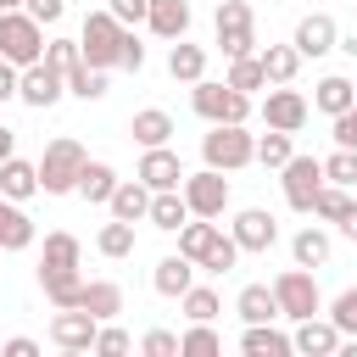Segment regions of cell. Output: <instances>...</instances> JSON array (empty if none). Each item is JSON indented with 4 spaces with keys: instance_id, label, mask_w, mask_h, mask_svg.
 Listing matches in <instances>:
<instances>
[{
    "instance_id": "cell-1",
    "label": "cell",
    "mask_w": 357,
    "mask_h": 357,
    "mask_svg": "<svg viewBox=\"0 0 357 357\" xmlns=\"http://www.w3.org/2000/svg\"><path fill=\"white\" fill-rule=\"evenodd\" d=\"M78 45H84V61L89 67H123V45H128V22H117L112 11H89L84 17V33H78Z\"/></svg>"
},
{
    "instance_id": "cell-2",
    "label": "cell",
    "mask_w": 357,
    "mask_h": 357,
    "mask_svg": "<svg viewBox=\"0 0 357 357\" xmlns=\"http://www.w3.org/2000/svg\"><path fill=\"white\" fill-rule=\"evenodd\" d=\"M201 162L218 173L251 167L257 162V139L245 134V123H212V134H201Z\"/></svg>"
},
{
    "instance_id": "cell-3",
    "label": "cell",
    "mask_w": 357,
    "mask_h": 357,
    "mask_svg": "<svg viewBox=\"0 0 357 357\" xmlns=\"http://www.w3.org/2000/svg\"><path fill=\"white\" fill-rule=\"evenodd\" d=\"M84 162H89V156H84V145H78V139H67V134H61V139H50V145H45V156H39V190H45V195H73V190H78Z\"/></svg>"
},
{
    "instance_id": "cell-4",
    "label": "cell",
    "mask_w": 357,
    "mask_h": 357,
    "mask_svg": "<svg viewBox=\"0 0 357 357\" xmlns=\"http://www.w3.org/2000/svg\"><path fill=\"white\" fill-rule=\"evenodd\" d=\"M0 56L17 61V67L45 61V22H33L28 6L22 11H0Z\"/></svg>"
},
{
    "instance_id": "cell-5",
    "label": "cell",
    "mask_w": 357,
    "mask_h": 357,
    "mask_svg": "<svg viewBox=\"0 0 357 357\" xmlns=\"http://www.w3.org/2000/svg\"><path fill=\"white\" fill-rule=\"evenodd\" d=\"M190 106H195V117H206V123H245V117H251V95H240L229 78H223V84H212V78L190 84Z\"/></svg>"
},
{
    "instance_id": "cell-6",
    "label": "cell",
    "mask_w": 357,
    "mask_h": 357,
    "mask_svg": "<svg viewBox=\"0 0 357 357\" xmlns=\"http://www.w3.org/2000/svg\"><path fill=\"white\" fill-rule=\"evenodd\" d=\"M273 296H279V318H290V324H301V318H318L324 312V296H318V279H312V268H284L279 279H273Z\"/></svg>"
},
{
    "instance_id": "cell-7",
    "label": "cell",
    "mask_w": 357,
    "mask_h": 357,
    "mask_svg": "<svg viewBox=\"0 0 357 357\" xmlns=\"http://www.w3.org/2000/svg\"><path fill=\"white\" fill-rule=\"evenodd\" d=\"M212 28H218V50L229 61L234 56H257V11L245 0H223L218 17H212Z\"/></svg>"
},
{
    "instance_id": "cell-8",
    "label": "cell",
    "mask_w": 357,
    "mask_h": 357,
    "mask_svg": "<svg viewBox=\"0 0 357 357\" xmlns=\"http://www.w3.org/2000/svg\"><path fill=\"white\" fill-rule=\"evenodd\" d=\"M184 201H190V218H223L229 212V178L218 167H201V173H184Z\"/></svg>"
},
{
    "instance_id": "cell-9",
    "label": "cell",
    "mask_w": 357,
    "mask_h": 357,
    "mask_svg": "<svg viewBox=\"0 0 357 357\" xmlns=\"http://www.w3.org/2000/svg\"><path fill=\"white\" fill-rule=\"evenodd\" d=\"M279 184H284V201H290L296 212H312V201H318V190H324V162H318V156H290V162L279 167Z\"/></svg>"
},
{
    "instance_id": "cell-10",
    "label": "cell",
    "mask_w": 357,
    "mask_h": 357,
    "mask_svg": "<svg viewBox=\"0 0 357 357\" xmlns=\"http://www.w3.org/2000/svg\"><path fill=\"white\" fill-rule=\"evenodd\" d=\"M95 329H100V318L89 307H56L50 346H61V351H95Z\"/></svg>"
},
{
    "instance_id": "cell-11",
    "label": "cell",
    "mask_w": 357,
    "mask_h": 357,
    "mask_svg": "<svg viewBox=\"0 0 357 357\" xmlns=\"http://www.w3.org/2000/svg\"><path fill=\"white\" fill-rule=\"evenodd\" d=\"M307 95L301 89H290V84H273L268 89V100H262V123L268 128H284V134H301V123H307Z\"/></svg>"
},
{
    "instance_id": "cell-12",
    "label": "cell",
    "mask_w": 357,
    "mask_h": 357,
    "mask_svg": "<svg viewBox=\"0 0 357 357\" xmlns=\"http://www.w3.org/2000/svg\"><path fill=\"white\" fill-rule=\"evenodd\" d=\"M67 95V78L56 73V67H45V61H33V67H22V84H17V100L22 106H33V112H45V106H56Z\"/></svg>"
},
{
    "instance_id": "cell-13",
    "label": "cell",
    "mask_w": 357,
    "mask_h": 357,
    "mask_svg": "<svg viewBox=\"0 0 357 357\" xmlns=\"http://www.w3.org/2000/svg\"><path fill=\"white\" fill-rule=\"evenodd\" d=\"M229 234L240 240V251H268V245L279 240V218H273L268 206H245V212H234Z\"/></svg>"
},
{
    "instance_id": "cell-14",
    "label": "cell",
    "mask_w": 357,
    "mask_h": 357,
    "mask_svg": "<svg viewBox=\"0 0 357 357\" xmlns=\"http://www.w3.org/2000/svg\"><path fill=\"white\" fill-rule=\"evenodd\" d=\"M290 45L301 50V61H307V56H329V50L340 45V28H335L329 11H307V17L296 22V39H290Z\"/></svg>"
},
{
    "instance_id": "cell-15",
    "label": "cell",
    "mask_w": 357,
    "mask_h": 357,
    "mask_svg": "<svg viewBox=\"0 0 357 357\" xmlns=\"http://www.w3.org/2000/svg\"><path fill=\"white\" fill-rule=\"evenodd\" d=\"M134 178H145L151 190H178V184H184V162H178V151H167V145H145Z\"/></svg>"
},
{
    "instance_id": "cell-16",
    "label": "cell",
    "mask_w": 357,
    "mask_h": 357,
    "mask_svg": "<svg viewBox=\"0 0 357 357\" xmlns=\"http://www.w3.org/2000/svg\"><path fill=\"white\" fill-rule=\"evenodd\" d=\"M145 223L162 229V234H178V229L190 223V201H184V190H151V212H145Z\"/></svg>"
},
{
    "instance_id": "cell-17",
    "label": "cell",
    "mask_w": 357,
    "mask_h": 357,
    "mask_svg": "<svg viewBox=\"0 0 357 357\" xmlns=\"http://www.w3.org/2000/svg\"><path fill=\"white\" fill-rule=\"evenodd\" d=\"M290 340H296V351H307V357H329V351H340V340H346V335H340L329 318H301Z\"/></svg>"
},
{
    "instance_id": "cell-18",
    "label": "cell",
    "mask_w": 357,
    "mask_h": 357,
    "mask_svg": "<svg viewBox=\"0 0 357 357\" xmlns=\"http://www.w3.org/2000/svg\"><path fill=\"white\" fill-rule=\"evenodd\" d=\"M106 206H112V218H123V223H145V212H151V184H145V178H123Z\"/></svg>"
},
{
    "instance_id": "cell-19",
    "label": "cell",
    "mask_w": 357,
    "mask_h": 357,
    "mask_svg": "<svg viewBox=\"0 0 357 357\" xmlns=\"http://www.w3.org/2000/svg\"><path fill=\"white\" fill-rule=\"evenodd\" d=\"M240 351H245V357H290V351H296V340H290L284 329H273V324H245Z\"/></svg>"
},
{
    "instance_id": "cell-20",
    "label": "cell",
    "mask_w": 357,
    "mask_h": 357,
    "mask_svg": "<svg viewBox=\"0 0 357 357\" xmlns=\"http://www.w3.org/2000/svg\"><path fill=\"white\" fill-rule=\"evenodd\" d=\"M0 195H6V201H28V195H39V162L6 156V162H0Z\"/></svg>"
},
{
    "instance_id": "cell-21",
    "label": "cell",
    "mask_w": 357,
    "mask_h": 357,
    "mask_svg": "<svg viewBox=\"0 0 357 357\" xmlns=\"http://www.w3.org/2000/svg\"><path fill=\"white\" fill-rule=\"evenodd\" d=\"M145 28H151L156 39H184V33H190V0H151Z\"/></svg>"
},
{
    "instance_id": "cell-22",
    "label": "cell",
    "mask_w": 357,
    "mask_h": 357,
    "mask_svg": "<svg viewBox=\"0 0 357 357\" xmlns=\"http://www.w3.org/2000/svg\"><path fill=\"white\" fill-rule=\"evenodd\" d=\"M33 245V218L22 212V201L0 195V251H28Z\"/></svg>"
},
{
    "instance_id": "cell-23",
    "label": "cell",
    "mask_w": 357,
    "mask_h": 357,
    "mask_svg": "<svg viewBox=\"0 0 357 357\" xmlns=\"http://www.w3.org/2000/svg\"><path fill=\"white\" fill-rule=\"evenodd\" d=\"M167 73H173V84H201V78H206V45L173 39V50H167Z\"/></svg>"
},
{
    "instance_id": "cell-24",
    "label": "cell",
    "mask_w": 357,
    "mask_h": 357,
    "mask_svg": "<svg viewBox=\"0 0 357 357\" xmlns=\"http://www.w3.org/2000/svg\"><path fill=\"white\" fill-rule=\"evenodd\" d=\"M151 284H156V296H184V290L195 284V262H190L184 251H173V257H162V262H156Z\"/></svg>"
},
{
    "instance_id": "cell-25",
    "label": "cell",
    "mask_w": 357,
    "mask_h": 357,
    "mask_svg": "<svg viewBox=\"0 0 357 357\" xmlns=\"http://www.w3.org/2000/svg\"><path fill=\"white\" fill-rule=\"evenodd\" d=\"M39 290H45L50 307H78V296H84V273H78V268H45V273H39Z\"/></svg>"
},
{
    "instance_id": "cell-26",
    "label": "cell",
    "mask_w": 357,
    "mask_h": 357,
    "mask_svg": "<svg viewBox=\"0 0 357 357\" xmlns=\"http://www.w3.org/2000/svg\"><path fill=\"white\" fill-rule=\"evenodd\" d=\"M234 312H240V324H273V318H279L273 284H245V290L234 296Z\"/></svg>"
},
{
    "instance_id": "cell-27",
    "label": "cell",
    "mask_w": 357,
    "mask_h": 357,
    "mask_svg": "<svg viewBox=\"0 0 357 357\" xmlns=\"http://www.w3.org/2000/svg\"><path fill=\"white\" fill-rule=\"evenodd\" d=\"M351 100H357V84H351V78H340V73L318 78V89H312V106H318L324 117H340Z\"/></svg>"
},
{
    "instance_id": "cell-28",
    "label": "cell",
    "mask_w": 357,
    "mask_h": 357,
    "mask_svg": "<svg viewBox=\"0 0 357 357\" xmlns=\"http://www.w3.org/2000/svg\"><path fill=\"white\" fill-rule=\"evenodd\" d=\"M78 307H89V312L106 324V318H117V312H123V284H112V279H84Z\"/></svg>"
},
{
    "instance_id": "cell-29",
    "label": "cell",
    "mask_w": 357,
    "mask_h": 357,
    "mask_svg": "<svg viewBox=\"0 0 357 357\" xmlns=\"http://www.w3.org/2000/svg\"><path fill=\"white\" fill-rule=\"evenodd\" d=\"M128 134H134L139 145H167V139H173V117H167L162 106H145V112H134Z\"/></svg>"
},
{
    "instance_id": "cell-30",
    "label": "cell",
    "mask_w": 357,
    "mask_h": 357,
    "mask_svg": "<svg viewBox=\"0 0 357 357\" xmlns=\"http://www.w3.org/2000/svg\"><path fill=\"white\" fill-rule=\"evenodd\" d=\"M117 184H123V178H117L106 162H84V173H78V195H84V201H95V206H106Z\"/></svg>"
},
{
    "instance_id": "cell-31",
    "label": "cell",
    "mask_w": 357,
    "mask_h": 357,
    "mask_svg": "<svg viewBox=\"0 0 357 357\" xmlns=\"http://www.w3.org/2000/svg\"><path fill=\"white\" fill-rule=\"evenodd\" d=\"M78 257H84L78 234L56 229V234H45V251H39V273H45V268H78Z\"/></svg>"
},
{
    "instance_id": "cell-32",
    "label": "cell",
    "mask_w": 357,
    "mask_h": 357,
    "mask_svg": "<svg viewBox=\"0 0 357 357\" xmlns=\"http://www.w3.org/2000/svg\"><path fill=\"white\" fill-rule=\"evenodd\" d=\"M257 56H262L268 84H290V78L301 73V50H296V45H268V50H257Z\"/></svg>"
},
{
    "instance_id": "cell-33",
    "label": "cell",
    "mask_w": 357,
    "mask_h": 357,
    "mask_svg": "<svg viewBox=\"0 0 357 357\" xmlns=\"http://www.w3.org/2000/svg\"><path fill=\"white\" fill-rule=\"evenodd\" d=\"M290 257H296L301 268H324V262H329V234H324L318 223H307V229L290 240Z\"/></svg>"
},
{
    "instance_id": "cell-34",
    "label": "cell",
    "mask_w": 357,
    "mask_h": 357,
    "mask_svg": "<svg viewBox=\"0 0 357 357\" xmlns=\"http://www.w3.org/2000/svg\"><path fill=\"white\" fill-rule=\"evenodd\" d=\"M95 251L100 257H112V262H123V257H134V223H123V218H112L100 234H95Z\"/></svg>"
},
{
    "instance_id": "cell-35",
    "label": "cell",
    "mask_w": 357,
    "mask_h": 357,
    "mask_svg": "<svg viewBox=\"0 0 357 357\" xmlns=\"http://www.w3.org/2000/svg\"><path fill=\"white\" fill-rule=\"evenodd\" d=\"M212 240H218V218H190V223L178 229V251H184L190 262H201Z\"/></svg>"
},
{
    "instance_id": "cell-36",
    "label": "cell",
    "mask_w": 357,
    "mask_h": 357,
    "mask_svg": "<svg viewBox=\"0 0 357 357\" xmlns=\"http://www.w3.org/2000/svg\"><path fill=\"white\" fill-rule=\"evenodd\" d=\"M67 95H78V100H100V95H106V67L78 61V67L67 73Z\"/></svg>"
},
{
    "instance_id": "cell-37",
    "label": "cell",
    "mask_w": 357,
    "mask_h": 357,
    "mask_svg": "<svg viewBox=\"0 0 357 357\" xmlns=\"http://www.w3.org/2000/svg\"><path fill=\"white\" fill-rule=\"evenodd\" d=\"M234 262H240V240H234V234H223V229H218V240H212V245H206V257H201V262H195V268H201V273H229V268H234Z\"/></svg>"
},
{
    "instance_id": "cell-38",
    "label": "cell",
    "mask_w": 357,
    "mask_h": 357,
    "mask_svg": "<svg viewBox=\"0 0 357 357\" xmlns=\"http://www.w3.org/2000/svg\"><path fill=\"white\" fill-rule=\"evenodd\" d=\"M229 84H234L240 95H251V89H268L262 56H234V61H229Z\"/></svg>"
},
{
    "instance_id": "cell-39",
    "label": "cell",
    "mask_w": 357,
    "mask_h": 357,
    "mask_svg": "<svg viewBox=\"0 0 357 357\" xmlns=\"http://www.w3.org/2000/svg\"><path fill=\"white\" fill-rule=\"evenodd\" d=\"M290 139H296V134H284V128H268V134L257 139V162H262V167H284V162L296 156V145H290Z\"/></svg>"
},
{
    "instance_id": "cell-40",
    "label": "cell",
    "mask_w": 357,
    "mask_h": 357,
    "mask_svg": "<svg viewBox=\"0 0 357 357\" xmlns=\"http://www.w3.org/2000/svg\"><path fill=\"white\" fill-rule=\"evenodd\" d=\"M178 307H184V318H190V324H201V318H218V307H223V301H218V290H212V284H190V290L178 296Z\"/></svg>"
},
{
    "instance_id": "cell-41",
    "label": "cell",
    "mask_w": 357,
    "mask_h": 357,
    "mask_svg": "<svg viewBox=\"0 0 357 357\" xmlns=\"http://www.w3.org/2000/svg\"><path fill=\"white\" fill-rule=\"evenodd\" d=\"M178 346H184V357H212V351H223V340H218V329H212V318H201V324H190V329L178 335Z\"/></svg>"
},
{
    "instance_id": "cell-42",
    "label": "cell",
    "mask_w": 357,
    "mask_h": 357,
    "mask_svg": "<svg viewBox=\"0 0 357 357\" xmlns=\"http://www.w3.org/2000/svg\"><path fill=\"white\" fill-rule=\"evenodd\" d=\"M346 206H351V190L324 178V190H318V201H312V218H324V223H340V212H346Z\"/></svg>"
},
{
    "instance_id": "cell-43",
    "label": "cell",
    "mask_w": 357,
    "mask_h": 357,
    "mask_svg": "<svg viewBox=\"0 0 357 357\" xmlns=\"http://www.w3.org/2000/svg\"><path fill=\"white\" fill-rule=\"evenodd\" d=\"M324 178L357 190V151H351V145H335V156H324Z\"/></svg>"
},
{
    "instance_id": "cell-44",
    "label": "cell",
    "mask_w": 357,
    "mask_h": 357,
    "mask_svg": "<svg viewBox=\"0 0 357 357\" xmlns=\"http://www.w3.org/2000/svg\"><path fill=\"white\" fill-rule=\"evenodd\" d=\"M78 61H84V45H78V39H45V67H56V73L67 78Z\"/></svg>"
},
{
    "instance_id": "cell-45",
    "label": "cell",
    "mask_w": 357,
    "mask_h": 357,
    "mask_svg": "<svg viewBox=\"0 0 357 357\" xmlns=\"http://www.w3.org/2000/svg\"><path fill=\"white\" fill-rule=\"evenodd\" d=\"M329 324H335L340 335H357V284H351V290H340V296L329 301Z\"/></svg>"
},
{
    "instance_id": "cell-46",
    "label": "cell",
    "mask_w": 357,
    "mask_h": 357,
    "mask_svg": "<svg viewBox=\"0 0 357 357\" xmlns=\"http://www.w3.org/2000/svg\"><path fill=\"white\" fill-rule=\"evenodd\" d=\"M128 346H134V340H128V329H117L112 318H106V324L95 329V351H100V357H123Z\"/></svg>"
},
{
    "instance_id": "cell-47",
    "label": "cell",
    "mask_w": 357,
    "mask_h": 357,
    "mask_svg": "<svg viewBox=\"0 0 357 357\" xmlns=\"http://www.w3.org/2000/svg\"><path fill=\"white\" fill-rule=\"evenodd\" d=\"M139 351H145V357H184V346H178V335H173V329H145Z\"/></svg>"
},
{
    "instance_id": "cell-48",
    "label": "cell",
    "mask_w": 357,
    "mask_h": 357,
    "mask_svg": "<svg viewBox=\"0 0 357 357\" xmlns=\"http://www.w3.org/2000/svg\"><path fill=\"white\" fill-rule=\"evenodd\" d=\"M106 11H112L117 22H128V28H134V22H145V17H151V0H106Z\"/></svg>"
},
{
    "instance_id": "cell-49",
    "label": "cell",
    "mask_w": 357,
    "mask_h": 357,
    "mask_svg": "<svg viewBox=\"0 0 357 357\" xmlns=\"http://www.w3.org/2000/svg\"><path fill=\"white\" fill-rule=\"evenodd\" d=\"M335 145H351V151H357V100L335 117Z\"/></svg>"
},
{
    "instance_id": "cell-50",
    "label": "cell",
    "mask_w": 357,
    "mask_h": 357,
    "mask_svg": "<svg viewBox=\"0 0 357 357\" xmlns=\"http://www.w3.org/2000/svg\"><path fill=\"white\" fill-rule=\"evenodd\" d=\"M61 11H67V0H28L33 22H61Z\"/></svg>"
},
{
    "instance_id": "cell-51",
    "label": "cell",
    "mask_w": 357,
    "mask_h": 357,
    "mask_svg": "<svg viewBox=\"0 0 357 357\" xmlns=\"http://www.w3.org/2000/svg\"><path fill=\"white\" fill-rule=\"evenodd\" d=\"M17 84H22V67L0 56V100H17Z\"/></svg>"
},
{
    "instance_id": "cell-52",
    "label": "cell",
    "mask_w": 357,
    "mask_h": 357,
    "mask_svg": "<svg viewBox=\"0 0 357 357\" xmlns=\"http://www.w3.org/2000/svg\"><path fill=\"white\" fill-rule=\"evenodd\" d=\"M123 67H128V73H139V67H145V45H139L134 33H128V45H123Z\"/></svg>"
},
{
    "instance_id": "cell-53",
    "label": "cell",
    "mask_w": 357,
    "mask_h": 357,
    "mask_svg": "<svg viewBox=\"0 0 357 357\" xmlns=\"http://www.w3.org/2000/svg\"><path fill=\"white\" fill-rule=\"evenodd\" d=\"M6 357H39V340H28V335H11V340H6Z\"/></svg>"
},
{
    "instance_id": "cell-54",
    "label": "cell",
    "mask_w": 357,
    "mask_h": 357,
    "mask_svg": "<svg viewBox=\"0 0 357 357\" xmlns=\"http://www.w3.org/2000/svg\"><path fill=\"white\" fill-rule=\"evenodd\" d=\"M340 234H346V240H357V201L340 212Z\"/></svg>"
},
{
    "instance_id": "cell-55",
    "label": "cell",
    "mask_w": 357,
    "mask_h": 357,
    "mask_svg": "<svg viewBox=\"0 0 357 357\" xmlns=\"http://www.w3.org/2000/svg\"><path fill=\"white\" fill-rule=\"evenodd\" d=\"M6 156H17V134H11V128H0V162H6Z\"/></svg>"
},
{
    "instance_id": "cell-56",
    "label": "cell",
    "mask_w": 357,
    "mask_h": 357,
    "mask_svg": "<svg viewBox=\"0 0 357 357\" xmlns=\"http://www.w3.org/2000/svg\"><path fill=\"white\" fill-rule=\"evenodd\" d=\"M22 6H28V0H0V11H22Z\"/></svg>"
},
{
    "instance_id": "cell-57",
    "label": "cell",
    "mask_w": 357,
    "mask_h": 357,
    "mask_svg": "<svg viewBox=\"0 0 357 357\" xmlns=\"http://www.w3.org/2000/svg\"><path fill=\"white\" fill-rule=\"evenodd\" d=\"M0 351H6V346H0Z\"/></svg>"
}]
</instances>
